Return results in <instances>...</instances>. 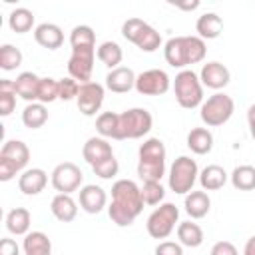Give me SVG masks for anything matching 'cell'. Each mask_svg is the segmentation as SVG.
<instances>
[{
	"mask_svg": "<svg viewBox=\"0 0 255 255\" xmlns=\"http://www.w3.org/2000/svg\"><path fill=\"white\" fill-rule=\"evenodd\" d=\"M16 88L14 80H0V116H10L16 110Z\"/></svg>",
	"mask_w": 255,
	"mask_h": 255,
	"instance_id": "35",
	"label": "cell"
},
{
	"mask_svg": "<svg viewBox=\"0 0 255 255\" xmlns=\"http://www.w3.org/2000/svg\"><path fill=\"white\" fill-rule=\"evenodd\" d=\"M82 181H84V173H82V169H80L76 163H72V161H62V163H58V165L52 169V173H50V183H52V187H54L58 193H68V195H72L74 191L80 189Z\"/></svg>",
	"mask_w": 255,
	"mask_h": 255,
	"instance_id": "10",
	"label": "cell"
},
{
	"mask_svg": "<svg viewBox=\"0 0 255 255\" xmlns=\"http://www.w3.org/2000/svg\"><path fill=\"white\" fill-rule=\"evenodd\" d=\"M48 122V110L40 102H32L22 112V124L30 129H38Z\"/></svg>",
	"mask_w": 255,
	"mask_h": 255,
	"instance_id": "33",
	"label": "cell"
},
{
	"mask_svg": "<svg viewBox=\"0 0 255 255\" xmlns=\"http://www.w3.org/2000/svg\"><path fill=\"white\" fill-rule=\"evenodd\" d=\"M175 8H181V10H195L197 6H199V2H187V4H181V2H177V4H173Z\"/></svg>",
	"mask_w": 255,
	"mask_h": 255,
	"instance_id": "48",
	"label": "cell"
},
{
	"mask_svg": "<svg viewBox=\"0 0 255 255\" xmlns=\"http://www.w3.org/2000/svg\"><path fill=\"white\" fill-rule=\"evenodd\" d=\"M183 207H185V213L191 217V219H201L209 213L211 209V199L209 195L201 189V191H189L185 195V201H183Z\"/></svg>",
	"mask_w": 255,
	"mask_h": 255,
	"instance_id": "25",
	"label": "cell"
},
{
	"mask_svg": "<svg viewBox=\"0 0 255 255\" xmlns=\"http://www.w3.org/2000/svg\"><path fill=\"white\" fill-rule=\"evenodd\" d=\"M118 118L120 114L116 112H104L96 118V131L100 133V137H106V139L118 137Z\"/></svg>",
	"mask_w": 255,
	"mask_h": 255,
	"instance_id": "34",
	"label": "cell"
},
{
	"mask_svg": "<svg viewBox=\"0 0 255 255\" xmlns=\"http://www.w3.org/2000/svg\"><path fill=\"white\" fill-rule=\"evenodd\" d=\"M122 36L141 52H155L161 46V34L141 18H128L122 24Z\"/></svg>",
	"mask_w": 255,
	"mask_h": 255,
	"instance_id": "6",
	"label": "cell"
},
{
	"mask_svg": "<svg viewBox=\"0 0 255 255\" xmlns=\"http://www.w3.org/2000/svg\"><path fill=\"white\" fill-rule=\"evenodd\" d=\"M96 56H98V60H100L104 66H108L110 70H114V68H120V64H122V60H124V50H122V46H120L118 42L106 40V42H102V44L98 46Z\"/></svg>",
	"mask_w": 255,
	"mask_h": 255,
	"instance_id": "29",
	"label": "cell"
},
{
	"mask_svg": "<svg viewBox=\"0 0 255 255\" xmlns=\"http://www.w3.org/2000/svg\"><path fill=\"white\" fill-rule=\"evenodd\" d=\"M139 189L145 205H159L165 197V187L161 185V181H143Z\"/></svg>",
	"mask_w": 255,
	"mask_h": 255,
	"instance_id": "39",
	"label": "cell"
},
{
	"mask_svg": "<svg viewBox=\"0 0 255 255\" xmlns=\"http://www.w3.org/2000/svg\"><path fill=\"white\" fill-rule=\"evenodd\" d=\"M153 128V118L145 108H129L118 118V137L116 139H139L147 135Z\"/></svg>",
	"mask_w": 255,
	"mask_h": 255,
	"instance_id": "5",
	"label": "cell"
},
{
	"mask_svg": "<svg viewBox=\"0 0 255 255\" xmlns=\"http://www.w3.org/2000/svg\"><path fill=\"white\" fill-rule=\"evenodd\" d=\"M34 40L46 50H58L64 44V32L54 22H42L34 28Z\"/></svg>",
	"mask_w": 255,
	"mask_h": 255,
	"instance_id": "18",
	"label": "cell"
},
{
	"mask_svg": "<svg viewBox=\"0 0 255 255\" xmlns=\"http://www.w3.org/2000/svg\"><path fill=\"white\" fill-rule=\"evenodd\" d=\"M175 225H179V209L175 203H161L159 207H155L145 223V229L149 233V237L153 239H167Z\"/></svg>",
	"mask_w": 255,
	"mask_h": 255,
	"instance_id": "9",
	"label": "cell"
},
{
	"mask_svg": "<svg viewBox=\"0 0 255 255\" xmlns=\"http://www.w3.org/2000/svg\"><path fill=\"white\" fill-rule=\"evenodd\" d=\"M195 32L201 40H215L223 32V20L215 12H205L195 22Z\"/></svg>",
	"mask_w": 255,
	"mask_h": 255,
	"instance_id": "23",
	"label": "cell"
},
{
	"mask_svg": "<svg viewBox=\"0 0 255 255\" xmlns=\"http://www.w3.org/2000/svg\"><path fill=\"white\" fill-rule=\"evenodd\" d=\"M135 74L131 68L128 66H120V68H114L108 72L106 76V88L114 94H126L129 90L135 88Z\"/></svg>",
	"mask_w": 255,
	"mask_h": 255,
	"instance_id": "16",
	"label": "cell"
},
{
	"mask_svg": "<svg viewBox=\"0 0 255 255\" xmlns=\"http://www.w3.org/2000/svg\"><path fill=\"white\" fill-rule=\"evenodd\" d=\"M38 86H40V76H36L34 72H22L14 80L16 94L28 104L38 102Z\"/></svg>",
	"mask_w": 255,
	"mask_h": 255,
	"instance_id": "24",
	"label": "cell"
},
{
	"mask_svg": "<svg viewBox=\"0 0 255 255\" xmlns=\"http://www.w3.org/2000/svg\"><path fill=\"white\" fill-rule=\"evenodd\" d=\"M24 255H52V241L44 231H30L22 241Z\"/></svg>",
	"mask_w": 255,
	"mask_h": 255,
	"instance_id": "27",
	"label": "cell"
},
{
	"mask_svg": "<svg viewBox=\"0 0 255 255\" xmlns=\"http://www.w3.org/2000/svg\"><path fill=\"white\" fill-rule=\"evenodd\" d=\"M30 223H32V215L26 207H14L6 213V229L12 235H28Z\"/></svg>",
	"mask_w": 255,
	"mask_h": 255,
	"instance_id": "28",
	"label": "cell"
},
{
	"mask_svg": "<svg viewBox=\"0 0 255 255\" xmlns=\"http://www.w3.org/2000/svg\"><path fill=\"white\" fill-rule=\"evenodd\" d=\"M199 80L203 84V88H209V90H223L229 80H231V72L225 64L221 62H207L201 66V72H199Z\"/></svg>",
	"mask_w": 255,
	"mask_h": 255,
	"instance_id": "14",
	"label": "cell"
},
{
	"mask_svg": "<svg viewBox=\"0 0 255 255\" xmlns=\"http://www.w3.org/2000/svg\"><path fill=\"white\" fill-rule=\"evenodd\" d=\"M0 255H20V247L14 239L4 237L0 239Z\"/></svg>",
	"mask_w": 255,
	"mask_h": 255,
	"instance_id": "45",
	"label": "cell"
},
{
	"mask_svg": "<svg viewBox=\"0 0 255 255\" xmlns=\"http://www.w3.org/2000/svg\"><path fill=\"white\" fill-rule=\"evenodd\" d=\"M92 171H94L98 177H102V179H112V177L118 175V171H120V163H118L116 155H112V157H108V159H104V161L92 165Z\"/></svg>",
	"mask_w": 255,
	"mask_h": 255,
	"instance_id": "40",
	"label": "cell"
},
{
	"mask_svg": "<svg viewBox=\"0 0 255 255\" xmlns=\"http://www.w3.org/2000/svg\"><path fill=\"white\" fill-rule=\"evenodd\" d=\"M58 86H60V100L64 102H70V100H76L78 98V92H80V82H76L74 78H62L58 80Z\"/></svg>",
	"mask_w": 255,
	"mask_h": 255,
	"instance_id": "41",
	"label": "cell"
},
{
	"mask_svg": "<svg viewBox=\"0 0 255 255\" xmlns=\"http://www.w3.org/2000/svg\"><path fill=\"white\" fill-rule=\"evenodd\" d=\"M16 173H20V171H18V167H16L12 161H8V159L0 157V181H10Z\"/></svg>",
	"mask_w": 255,
	"mask_h": 255,
	"instance_id": "44",
	"label": "cell"
},
{
	"mask_svg": "<svg viewBox=\"0 0 255 255\" xmlns=\"http://www.w3.org/2000/svg\"><path fill=\"white\" fill-rule=\"evenodd\" d=\"M173 94L181 108L193 110L203 104V84L193 70H179L173 80Z\"/></svg>",
	"mask_w": 255,
	"mask_h": 255,
	"instance_id": "4",
	"label": "cell"
},
{
	"mask_svg": "<svg viewBox=\"0 0 255 255\" xmlns=\"http://www.w3.org/2000/svg\"><path fill=\"white\" fill-rule=\"evenodd\" d=\"M177 239L183 247H199L203 243V229L193 221H181L177 225Z\"/></svg>",
	"mask_w": 255,
	"mask_h": 255,
	"instance_id": "30",
	"label": "cell"
},
{
	"mask_svg": "<svg viewBox=\"0 0 255 255\" xmlns=\"http://www.w3.org/2000/svg\"><path fill=\"white\" fill-rule=\"evenodd\" d=\"M8 26H10V30L16 32V34H26V32H30L32 26H34V12L28 10V8H24V6L14 8V10L10 12V16H8Z\"/></svg>",
	"mask_w": 255,
	"mask_h": 255,
	"instance_id": "32",
	"label": "cell"
},
{
	"mask_svg": "<svg viewBox=\"0 0 255 255\" xmlns=\"http://www.w3.org/2000/svg\"><path fill=\"white\" fill-rule=\"evenodd\" d=\"M243 255H255V235H251V237L245 241V247H243Z\"/></svg>",
	"mask_w": 255,
	"mask_h": 255,
	"instance_id": "47",
	"label": "cell"
},
{
	"mask_svg": "<svg viewBox=\"0 0 255 255\" xmlns=\"http://www.w3.org/2000/svg\"><path fill=\"white\" fill-rule=\"evenodd\" d=\"M114 155V149H112V143L106 139V137H88L84 147H82V157L90 163V165H96L108 157Z\"/></svg>",
	"mask_w": 255,
	"mask_h": 255,
	"instance_id": "19",
	"label": "cell"
},
{
	"mask_svg": "<svg viewBox=\"0 0 255 255\" xmlns=\"http://www.w3.org/2000/svg\"><path fill=\"white\" fill-rule=\"evenodd\" d=\"M143 211L141 189L131 179H118L112 185V203L108 205V215L118 227H129L135 217Z\"/></svg>",
	"mask_w": 255,
	"mask_h": 255,
	"instance_id": "1",
	"label": "cell"
},
{
	"mask_svg": "<svg viewBox=\"0 0 255 255\" xmlns=\"http://www.w3.org/2000/svg\"><path fill=\"white\" fill-rule=\"evenodd\" d=\"M199 177V169L195 159H191L189 155H179L167 173V185L173 193L177 195H187L189 191H193V185Z\"/></svg>",
	"mask_w": 255,
	"mask_h": 255,
	"instance_id": "8",
	"label": "cell"
},
{
	"mask_svg": "<svg viewBox=\"0 0 255 255\" xmlns=\"http://www.w3.org/2000/svg\"><path fill=\"white\" fill-rule=\"evenodd\" d=\"M209 255H239V251H237V247H235L231 241H225V239H223V241L213 243Z\"/></svg>",
	"mask_w": 255,
	"mask_h": 255,
	"instance_id": "43",
	"label": "cell"
},
{
	"mask_svg": "<svg viewBox=\"0 0 255 255\" xmlns=\"http://www.w3.org/2000/svg\"><path fill=\"white\" fill-rule=\"evenodd\" d=\"M207 54L205 40L199 36H173L163 44V58L171 68L185 70L189 64H199Z\"/></svg>",
	"mask_w": 255,
	"mask_h": 255,
	"instance_id": "2",
	"label": "cell"
},
{
	"mask_svg": "<svg viewBox=\"0 0 255 255\" xmlns=\"http://www.w3.org/2000/svg\"><path fill=\"white\" fill-rule=\"evenodd\" d=\"M165 145L159 137H147L137 149V175L141 181H161L165 175Z\"/></svg>",
	"mask_w": 255,
	"mask_h": 255,
	"instance_id": "3",
	"label": "cell"
},
{
	"mask_svg": "<svg viewBox=\"0 0 255 255\" xmlns=\"http://www.w3.org/2000/svg\"><path fill=\"white\" fill-rule=\"evenodd\" d=\"M78 203H80V207H82L86 213L96 215V213H100V211L108 205V193H106V189H102L100 185L88 183V185L80 187Z\"/></svg>",
	"mask_w": 255,
	"mask_h": 255,
	"instance_id": "15",
	"label": "cell"
},
{
	"mask_svg": "<svg viewBox=\"0 0 255 255\" xmlns=\"http://www.w3.org/2000/svg\"><path fill=\"white\" fill-rule=\"evenodd\" d=\"M247 126H249V133L255 139V104H251L247 108Z\"/></svg>",
	"mask_w": 255,
	"mask_h": 255,
	"instance_id": "46",
	"label": "cell"
},
{
	"mask_svg": "<svg viewBox=\"0 0 255 255\" xmlns=\"http://www.w3.org/2000/svg\"><path fill=\"white\" fill-rule=\"evenodd\" d=\"M96 46L88 48H72L70 60H68V74L80 84L92 82V72H94V60H96Z\"/></svg>",
	"mask_w": 255,
	"mask_h": 255,
	"instance_id": "11",
	"label": "cell"
},
{
	"mask_svg": "<svg viewBox=\"0 0 255 255\" xmlns=\"http://www.w3.org/2000/svg\"><path fill=\"white\" fill-rule=\"evenodd\" d=\"M185 143L195 155H205L213 149V133L209 128H191Z\"/></svg>",
	"mask_w": 255,
	"mask_h": 255,
	"instance_id": "26",
	"label": "cell"
},
{
	"mask_svg": "<svg viewBox=\"0 0 255 255\" xmlns=\"http://www.w3.org/2000/svg\"><path fill=\"white\" fill-rule=\"evenodd\" d=\"M104 86L98 84V82H86V84H80V92H78V98H76V104H78V110L84 114V116H96V112H100L102 104H104Z\"/></svg>",
	"mask_w": 255,
	"mask_h": 255,
	"instance_id": "13",
	"label": "cell"
},
{
	"mask_svg": "<svg viewBox=\"0 0 255 255\" xmlns=\"http://www.w3.org/2000/svg\"><path fill=\"white\" fill-rule=\"evenodd\" d=\"M233 112H235V102L231 96L223 92H215L213 96L203 100V104L199 106V118L207 128H219L227 124Z\"/></svg>",
	"mask_w": 255,
	"mask_h": 255,
	"instance_id": "7",
	"label": "cell"
},
{
	"mask_svg": "<svg viewBox=\"0 0 255 255\" xmlns=\"http://www.w3.org/2000/svg\"><path fill=\"white\" fill-rule=\"evenodd\" d=\"M22 52L20 48L12 46V44H2L0 46V68L4 72H12L22 64Z\"/></svg>",
	"mask_w": 255,
	"mask_h": 255,
	"instance_id": "37",
	"label": "cell"
},
{
	"mask_svg": "<svg viewBox=\"0 0 255 255\" xmlns=\"http://www.w3.org/2000/svg\"><path fill=\"white\" fill-rule=\"evenodd\" d=\"M60 100V86L58 80L54 78H40V86H38V102L40 104H52Z\"/></svg>",
	"mask_w": 255,
	"mask_h": 255,
	"instance_id": "38",
	"label": "cell"
},
{
	"mask_svg": "<svg viewBox=\"0 0 255 255\" xmlns=\"http://www.w3.org/2000/svg\"><path fill=\"white\" fill-rule=\"evenodd\" d=\"M171 86V78L167 76L165 70L151 68L135 78V92L141 96H163Z\"/></svg>",
	"mask_w": 255,
	"mask_h": 255,
	"instance_id": "12",
	"label": "cell"
},
{
	"mask_svg": "<svg viewBox=\"0 0 255 255\" xmlns=\"http://www.w3.org/2000/svg\"><path fill=\"white\" fill-rule=\"evenodd\" d=\"M70 46L72 48L96 46V32L92 30V26H86V24L74 26L72 32H70Z\"/></svg>",
	"mask_w": 255,
	"mask_h": 255,
	"instance_id": "36",
	"label": "cell"
},
{
	"mask_svg": "<svg viewBox=\"0 0 255 255\" xmlns=\"http://www.w3.org/2000/svg\"><path fill=\"white\" fill-rule=\"evenodd\" d=\"M0 157L12 161L18 167V171H22L30 161V149L22 139H6L0 149Z\"/></svg>",
	"mask_w": 255,
	"mask_h": 255,
	"instance_id": "21",
	"label": "cell"
},
{
	"mask_svg": "<svg viewBox=\"0 0 255 255\" xmlns=\"http://www.w3.org/2000/svg\"><path fill=\"white\" fill-rule=\"evenodd\" d=\"M48 185V173L42 167H30L24 169L18 177V189L24 195H38Z\"/></svg>",
	"mask_w": 255,
	"mask_h": 255,
	"instance_id": "17",
	"label": "cell"
},
{
	"mask_svg": "<svg viewBox=\"0 0 255 255\" xmlns=\"http://www.w3.org/2000/svg\"><path fill=\"white\" fill-rule=\"evenodd\" d=\"M50 211H52V215H54L58 221L70 223V221H74L76 215H78V203H76V199H74L72 195H68V193H56V195L52 197V201H50Z\"/></svg>",
	"mask_w": 255,
	"mask_h": 255,
	"instance_id": "20",
	"label": "cell"
},
{
	"mask_svg": "<svg viewBox=\"0 0 255 255\" xmlns=\"http://www.w3.org/2000/svg\"><path fill=\"white\" fill-rule=\"evenodd\" d=\"M153 255H183V245L179 241H159Z\"/></svg>",
	"mask_w": 255,
	"mask_h": 255,
	"instance_id": "42",
	"label": "cell"
},
{
	"mask_svg": "<svg viewBox=\"0 0 255 255\" xmlns=\"http://www.w3.org/2000/svg\"><path fill=\"white\" fill-rule=\"evenodd\" d=\"M229 181L239 191H253L255 189V165H237L229 173Z\"/></svg>",
	"mask_w": 255,
	"mask_h": 255,
	"instance_id": "31",
	"label": "cell"
},
{
	"mask_svg": "<svg viewBox=\"0 0 255 255\" xmlns=\"http://www.w3.org/2000/svg\"><path fill=\"white\" fill-rule=\"evenodd\" d=\"M227 179H229V173L217 163L205 165L199 171V177H197V181H199L203 191H217L227 183Z\"/></svg>",
	"mask_w": 255,
	"mask_h": 255,
	"instance_id": "22",
	"label": "cell"
}]
</instances>
